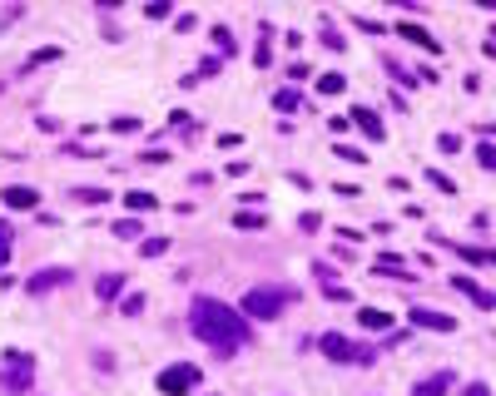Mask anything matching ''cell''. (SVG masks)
Here are the masks:
<instances>
[{
	"label": "cell",
	"instance_id": "obj_1",
	"mask_svg": "<svg viewBox=\"0 0 496 396\" xmlns=\"http://www.w3.org/2000/svg\"><path fill=\"white\" fill-rule=\"evenodd\" d=\"M194 332L204 337V342L218 352V357H234L243 342H248V322L234 312V307H224L218 298H194Z\"/></svg>",
	"mask_w": 496,
	"mask_h": 396
},
{
	"label": "cell",
	"instance_id": "obj_2",
	"mask_svg": "<svg viewBox=\"0 0 496 396\" xmlns=\"http://www.w3.org/2000/svg\"><path fill=\"white\" fill-rule=\"evenodd\" d=\"M288 302H293V288H253V293L243 298V312L268 322V317H278Z\"/></svg>",
	"mask_w": 496,
	"mask_h": 396
},
{
	"label": "cell",
	"instance_id": "obj_3",
	"mask_svg": "<svg viewBox=\"0 0 496 396\" xmlns=\"http://www.w3.org/2000/svg\"><path fill=\"white\" fill-rule=\"evenodd\" d=\"M194 386H199V367H189V362L159 372V391H164V396H184V391H194Z\"/></svg>",
	"mask_w": 496,
	"mask_h": 396
},
{
	"label": "cell",
	"instance_id": "obj_4",
	"mask_svg": "<svg viewBox=\"0 0 496 396\" xmlns=\"http://www.w3.org/2000/svg\"><path fill=\"white\" fill-rule=\"evenodd\" d=\"M412 327H427V332H457V317L432 312V307H412Z\"/></svg>",
	"mask_w": 496,
	"mask_h": 396
},
{
	"label": "cell",
	"instance_id": "obj_5",
	"mask_svg": "<svg viewBox=\"0 0 496 396\" xmlns=\"http://www.w3.org/2000/svg\"><path fill=\"white\" fill-rule=\"evenodd\" d=\"M323 352L333 357V362H353V357H357V347L348 342V337H338V332H327V337H323Z\"/></svg>",
	"mask_w": 496,
	"mask_h": 396
},
{
	"label": "cell",
	"instance_id": "obj_6",
	"mask_svg": "<svg viewBox=\"0 0 496 396\" xmlns=\"http://www.w3.org/2000/svg\"><path fill=\"white\" fill-rule=\"evenodd\" d=\"M0 198H6V208H35V203H40V193H35V189H25V184H10Z\"/></svg>",
	"mask_w": 496,
	"mask_h": 396
},
{
	"label": "cell",
	"instance_id": "obj_7",
	"mask_svg": "<svg viewBox=\"0 0 496 396\" xmlns=\"http://www.w3.org/2000/svg\"><path fill=\"white\" fill-rule=\"evenodd\" d=\"M348 119H357V129H362L367 139H382V119L372 115V109H367V104H357V109H353V115H348Z\"/></svg>",
	"mask_w": 496,
	"mask_h": 396
},
{
	"label": "cell",
	"instance_id": "obj_8",
	"mask_svg": "<svg viewBox=\"0 0 496 396\" xmlns=\"http://www.w3.org/2000/svg\"><path fill=\"white\" fill-rule=\"evenodd\" d=\"M55 282H70V272H65V267H45V272H35V277H30V293H45V288H55Z\"/></svg>",
	"mask_w": 496,
	"mask_h": 396
},
{
	"label": "cell",
	"instance_id": "obj_9",
	"mask_svg": "<svg viewBox=\"0 0 496 396\" xmlns=\"http://www.w3.org/2000/svg\"><path fill=\"white\" fill-rule=\"evenodd\" d=\"M447 386H452V376H447V372H437V376H427V381H417V386H412V396H442Z\"/></svg>",
	"mask_w": 496,
	"mask_h": 396
},
{
	"label": "cell",
	"instance_id": "obj_10",
	"mask_svg": "<svg viewBox=\"0 0 496 396\" xmlns=\"http://www.w3.org/2000/svg\"><path fill=\"white\" fill-rule=\"evenodd\" d=\"M357 322H362L367 332H388V327H392V317L382 312V307H362V312H357Z\"/></svg>",
	"mask_w": 496,
	"mask_h": 396
},
{
	"label": "cell",
	"instance_id": "obj_11",
	"mask_svg": "<svg viewBox=\"0 0 496 396\" xmlns=\"http://www.w3.org/2000/svg\"><path fill=\"white\" fill-rule=\"evenodd\" d=\"M318 89H323V94H343V89H348V75L327 70V75H318Z\"/></svg>",
	"mask_w": 496,
	"mask_h": 396
},
{
	"label": "cell",
	"instance_id": "obj_12",
	"mask_svg": "<svg viewBox=\"0 0 496 396\" xmlns=\"http://www.w3.org/2000/svg\"><path fill=\"white\" fill-rule=\"evenodd\" d=\"M452 282H457V288H462V293H472V298H476L481 307H496V293H481V288H476V282H472V277H452Z\"/></svg>",
	"mask_w": 496,
	"mask_h": 396
},
{
	"label": "cell",
	"instance_id": "obj_13",
	"mask_svg": "<svg viewBox=\"0 0 496 396\" xmlns=\"http://www.w3.org/2000/svg\"><path fill=\"white\" fill-rule=\"evenodd\" d=\"M120 288H125V277H120V272H109V277L94 282V293H99V298H120Z\"/></svg>",
	"mask_w": 496,
	"mask_h": 396
},
{
	"label": "cell",
	"instance_id": "obj_14",
	"mask_svg": "<svg viewBox=\"0 0 496 396\" xmlns=\"http://www.w3.org/2000/svg\"><path fill=\"white\" fill-rule=\"evenodd\" d=\"M125 203H129L134 213H149V208H154V193H144V189H134V193H129Z\"/></svg>",
	"mask_w": 496,
	"mask_h": 396
},
{
	"label": "cell",
	"instance_id": "obj_15",
	"mask_svg": "<svg viewBox=\"0 0 496 396\" xmlns=\"http://www.w3.org/2000/svg\"><path fill=\"white\" fill-rule=\"evenodd\" d=\"M273 104H278V109H283V115H288V109H298L303 99H298V89H278V94H273Z\"/></svg>",
	"mask_w": 496,
	"mask_h": 396
},
{
	"label": "cell",
	"instance_id": "obj_16",
	"mask_svg": "<svg viewBox=\"0 0 496 396\" xmlns=\"http://www.w3.org/2000/svg\"><path fill=\"white\" fill-rule=\"evenodd\" d=\"M402 35H407V40H417L422 50H437V40H432L427 30H417V25H402Z\"/></svg>",
	"mask_w": 496,
	"mask_h": 396
},
{
	"label": "cell",
	"instance_id": "obj_17",
	"mask_svg": "<svg viewBox=\"0 0 496 396\" xmlns=\"http://www.w3.org/2000/svg\"><path fill=\"white\" fill-rule=\"evenodd\" d=\"M75 198H80V203H104L109 193H104V189H75Z\"/></svg>",
	"mask_w": 496,
	"mask_h": 396
},
{
	"label": "cell",
	"instance_id": "obj_18",
	"mask_svg": "<svg viewBox=\"0 0 496 396\" xmlns=\"http://www.w3.org/2000/svg\"><path fill=\"white\" fill-rule=\"evenodd\" d=\"M120 307H125V317H139V312H144V298H139V293H129Z\"/></svg>",
	"mask_w": 496,
	"mask_h": 396
},
{
	"label": "cell",
	"instance_id": "obj_19",
	"mask_svg": "<svg viewBox=\"0 0 496 396\" xmlns=\"http://www.w3.org/2000/svg\"><path fill=\"white\" fill-rule=\"evenodd\" d=\"M338 159H348V163H367V154H362V149H348V144H338Z\"/></svg>",
	"mask_w": 496,
	"mask_h": 396
},
{
	"label": "cell",
	"instance_id": "obj_20",
	"mask_svg": "<svg viewBox=\"0 0 496 396\" xmlns=\"http://www.w3.org/2000/svg\"><path fill=\"white\" fill-rule=\"evenodd\" d=\"M476 163H481V168H496V149L481 144V149H476Z\"/></svg>",
	"mask_w": 496,
	"mask_h": 396
},
{
	"label": "cell",
	"instance_id": "obj_21",
	"mask_svg": "<svg viewBox=\"0 0 496 396\" xmlns=\"http://www.w3.org/2000/svg\"><path fill=\"white\" fill-rule=\"evenodd\" d=\"M323 45H327V50H343V45H348V40H343V35H338V30H333V25H327V30H323Z\"/></svg>",
	"mask_w": 496,
	"mask_h": 396
},
{
	"label": "cell",
	"instance_id": "obj_22",
	"mask_svg": "<svg viewBox=\"0 0 496 396\" xmlns=\"http://www.w3.org/2000/svg\"><path fill=\"white\" fill-rule=\"evenodd\" d=\"M234 223H239V228H263V213H239Z\"/></svg>",
	"mask_w": 496,
	"mask_h": 396
},
{
	"label": "cell",
	"instance_id": "obj_23",
	"mask_svg": "<svg viewBox=\"0 0 496 396\" xmlns=\"http://www.w3.org/2000/svg\"><path fill=\"white\" fill-rule=\"evenodd\" d=\"M427 179H432V184H437V189H442V193H457V184H452V179H447V174H437V168H432V174H427Z\"/></svg>",
	"mask_w": 496,
	"mask_h": 396
},
{
	"label": "cell",
	"instance_id": "obj_24",
	"mask_svg": "<svg viewBox=\"0 0 496 396\" xmlns=\"http://www.w3.org/2000/svg\"><path fill=\"white\" fill-rule=\"evenodd\" d=\"M437 149H442V154H457V149H462V139H457V134H442V139H437Z\"/></svg>",
	"mask_w": 496,
	"mask_h": 396
},
{
	"label": "cell",
	"instance_id": "obj_25",
	"mask_svg": "<svg viewBox=\"0 0 496 396\" xmlns=\"http://www.w3.org/2000/svg\"><path fill=\"white\" fill-rule=\"evenodd\" d=\"M115 233H120V238H134V233H139V223H134V218H125V223H115Z\"/></svg>",
	"mask_w": 496,
	"mask_h": 396
},
{
	"label": "cell",
	"instance_id": "obj_26",
	"mask_svg": "<svg viewBox=\"0 0 496 396\" xmlns=\"http://www.w3.org/2000/svg\"><path fill=\"white\" fill-rule=\"evenodd\" d=\"M6 258H10V228L0 223V263H6Z\"/></svg>",
	"mask_w": 496,
	"mask_h": 396
},
{
	"label": "cell",
	"instance_id": "obj_27",
	"mask_svg": "<svg viewBox=\"0 0 496 396\" xmlns=\"http://www.w3.org/2000/svg\"><path fill=\"white\" fill-rule=\"evenodd\" d=\"M164 248H169V238H149V243H144V253H149V258H159Z\"/></svg>",
	"mask_w": 496,
	"mask_h": 396
},
{
	"label": "cell",
	"instance_id": "obj_28",
	"mask_svg": "<svg viewBox=\"0 0 496 396\" xmlns=\"http://www.w3.org/2000/svg\"><path fill=\"white\" fill-rule=\"evenodd\" d=\"M467 396H491V391H486L481 381H472V386H467Z\"/></svg>",
	"mask_w": 496,
	"mask_h": 396
}]
</instances>
